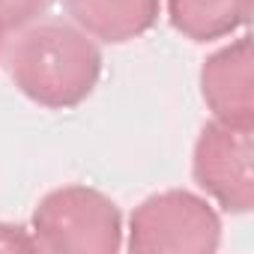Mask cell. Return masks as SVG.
Segmentation results:
<instances>
[{
	"mask_svg": "<svg viewBox=\"0 0 254 254\" xmlns=\"http://www.w3.org/2000/svg\"><path fill=\"white\" fill-rule=\"evenodd\" d=\"M6 72L18 93L48 111L87 102L102 78V51L72 21H36L21 27L6 54Z\"/></svg>",
	"mask_w": 254,
	"mask_h": 254,
	"instance_id": "cell-1",
	"label": "cell"
},
{
	"mask_svg": "<svg viewBox=\"0 0 254 254\" xmlns=\"http://www.w3.org/2000/svg\"><path fill=\"white\" fill-rule=\"evenodd\" d=\"M123 212L93 186H60L48 191L30 218L36 251L48 254H114L123 248Z\"/></svg>",
	"mask_w": 254,
	"mask_h": 254,
	"instance_id": "cell-2",
	"label": "cell"
},
{
	"mask_svg": "<svg viewBox=\"0 0 254 254\" xmlns=\"http://www.w3.org/2000/svg\"><path fill=\"white\" fill-rule=\"evenodd\" d=\"M138 254H212L221 245V218L209 197L168 189L144 197L123 233Z\"/></svg>",
	"mask_w": 254,
	"mask_h": 254,
	"instance_id": "cell-3",
	"label": "cell"
},
{
	"mask_svg": "<svg viewBox=\"0 0 254 254\" xmlns=\"http://www.w3.org/2000/svg\"><path fill=\"white\" fill-rule=\"evenodd\" d=\"M197 189L224 212L245 215L254 206V126L209 120L191 150Z\"/></svg>",
	"mask_w": 254,
	"mask_h": 254,
	"instance_id": "cell-4",
	"label": "cell"
},
{
	"mask_svg": "<svg viewBox=\"0 0 254 254\" xmlns=\"http://www.w3.org/2000/svg\"><path fill=\"white\" fill-rule=\"evenodd\" d=\"M200 96L212 120L254 126V60L248 33L230 39L203 60Z\"/></svg>",
	"mask_w": 254,
	"mask_h": 254,
	"instance_id": "cell-5",
	"label": "cell"
},
{
	"mask_svg": "<svg viewBox=\"0 0 254 254\" xmlns=\"http://www.w3.org/2000/svg\"><path fill=\"white\" fill-rule=\"evenodd\" d=\"M66 15L96 42L123 45L156 27L162 0H63Z\"/></svg>",
	"mask_w": 254,
	"mask_h": 254,
	"instance_id": "cell-6",
	"label": "cell"
},
{
	"mask_svg": "<svg viewBox=\"0 0 254 254\" xmlns=\"http://www.w3.org/2000/svg\"><path fill=\"white\" fill-rule=\"evenodd\" d=\"M171 27L191 42H215L239 33L254 0H162Z\"/></svg>",
	"mask_w": 254,
	"mask_h": 254,
	"instance_id": "cell-7",
	"label": "cell"
},
{
	"mask_svg": "<svg viewBox=\"0 0 254 254\" xmlns=\"http://www.w3.org/2000/svg\"><path fill=\"white\" fill-rule=\"evenodd\" d=\"M48 6V0H0V21L9 30H21L33 24Z\"/></svg>",
	"mask_w": 254,
	"mask_h": 254,
	"instance_id": "cell-8",
	"label": "cell"
},
{
	"mask_svg": "<svg viewBox=\"0 0 254 254\" xmlns=\"http://www.w3.org/2000/svg\"><path fill=\"white\" fill-rule=\"evenodd\" d=\"M0 251H36V242L27 227L0 221Z\"/></svg>",
	"mask_w": 254,
	"mask_h": 254,
	"instance_id": "cell-9",
	"label": "cell"
},
{
	"mask_svg": "<svg viewBox=\"0 0 254 254\" xmlns=\"http://www.w3.org/2000/svg\"><path fill=\"white\" fill-rule=\"evenodd\" d=\"M6 33H9V27L0 21V54H3V45H6Z\"/></svg>",
	"mask_w": 254,
	"mask_h": 254,
	"instance_id": "cell-10",
	"label": "cell"
}]
</instances>
